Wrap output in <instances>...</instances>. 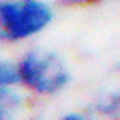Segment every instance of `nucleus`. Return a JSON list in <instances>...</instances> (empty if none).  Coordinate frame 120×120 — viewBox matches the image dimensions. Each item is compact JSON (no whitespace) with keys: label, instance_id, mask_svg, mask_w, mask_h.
Here are the masks:
<instances>
[{"label":"nucleus","instance_id":"obj_1","mask_svg":"<svg viewBox=\"0 0 120 120\" xmlns=\"http://www.w3.org/2000/svg\"><path fill=\"white\" fill-rule=\"evenodd\" d=\"M20 87L38 96H55L71 82L65 61L56 52L46 49L27 50L18 59Z\"/></svg>","mask_w":120,"mask_h":120},{"label":"nucleus","instance_id":"obj_2","mask_svg":"<svg viewBox=\"0 0 120 120\" xmlns=\"http://www.w3.org/2000/svg\"><path fill=\"white\" fill-rule=\"evenodd\" d=\"M55 20L46 0H0V41L21 43L40 35Z\"/></svg>","mask_w":120,"mask_h":120},{"label":"nucleus","instance_id":"obj_3","mask_svg":"<svg viewBox=\"0 0 120 120\" xmlns=\"http://www.w3.org/2000/svg\"><path fill=\"white\" fill-rule=\"evenodd\" d=\"M24 106V94L18 87L0 85V120L9 119Z\"/></svg>","mask_w":120,"mask_h":120},{"label":"nucleus","instance_id":"obj_4","mask_svg":"<svg viewBox=\"0 0 120 120\" xmlns=\"http://www.w3.org/2000/svg\"><path fill=\"white\" fill-rule=\"evenodd\" d=\"M0 85L20 87V70L18 62L0 58Z\"/></svg>","mask_w":120,"mask_h":120},{"label":"nucleus","instance_id":"obj_5","mask_svg":"<svg viewBox=\"0 0 120 120\" xmlns=\"http://www.w3.org/2000/svg\"><path fill=\"white\" fill-rule=\"evenodd\" d=\"M99 111L106 112V114H117L120 112V90L109 93L106 97H103L97 103Z\"/></svg>","mask_w":120,"mask_h":120},{"label":"nucleus","instance_id":"obj_6","mask_svg":"<svg viewBox=\"0 0 120 120\" xmlns=\"http://www.w3.org/2000/svg\"><path fill=\"white\" fill-rule=\"evenodd\" d=\"M103 2L105 0H59V5L65 8H85V6H94Z\"/></svg>","mask_w":120,"mask_h":120},{"label":"nucleus","instance_id":"obj_7","mask_svg":"<svg viewBox=\"0 0 120 120\" xmlns=\"http://www.w3.org/2000/svg\"><path fill=\"white\" fill-rule=\"evenodd\" d=\"M64 119L65 120H82V119H85V114H78V112L71 111V112H68V114H65Z\"/></svg>","mask_w":120,"mask_h":120}]
</instances>
